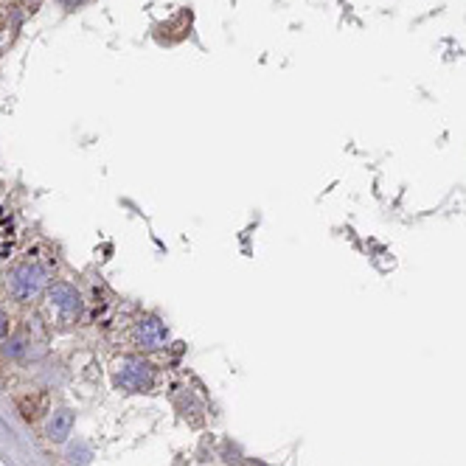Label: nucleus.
I'll use <instances>...</instances> for the list:
<instances>
[{
    "instance_id": "nucleus-1",
    "label": "nucleus",
    "mask_w": 466,
    "mask_h": 466,
    "mask_svg": "<svg viewBox=\"0 0 466 466\" xmlns=\"http://www.w3.org/2000/svg\"><path fill=\"white\" fill-rule=\"evenodd\" d=\"M45 284H48V272H45L37 261H23V264H17V267L9 272V278H6L9 295H12L14 301H20V303H28V301L40 298L43 290H45Z\"/></svg>"
},
{
    "instance_id": "nucleus-2",
    "label": "nucleus",
    "mask_w": 466,
    "mask_h": 466,
    "mask_svg": "<svg viewBox=\"0 0 466 466\" xmlns=\"http://www.w3.org/2000/svg\"><path fill=\"white\" fill-rule=\"evenodd\" d=\"M154 374H152V365L141 357H121L115 365V385L124 393H143L152 391Z\"/></svg>"
},
{
    "instance_id": "nucleus-3",
    "label": "nucleus",
    "mask_w": 466,
    "mask_h": 466,
    "mask_svg": "<svg viewBox=\"0 0 466 466\" xmlns=\"http://www.w3.org/2000/svg\"><path fill=\"white\" fill-rule=\"evenodd\" d=\"M132 340H135V346L154 351V349H163V346H166V340H169V329L163 326V321H161V318H143V321H138V323H135Z\"/></svg>"
},
{
    "instance_id": "nucleus-4",
    "label": "nucleus",
    "mask_w": 466,
    "mask_h": 466,
    "mask_svg": "<svg viewBox=\"0 0 466 466\" xmlns=\"http://www.w3.org/2000/svg\"><path fill=\"white\" fill-rule=\"evenodd\" d=\"M48 298H51V303L59 309V315L65 318V321L79 318V312H82V295H79L76 287H71V284H65V281H56V284L48 290Z\"/></svg>"
},
{
    "instance_id": "nucleus-5",
    "label": "nucleus",
    "mask_w": 466,
    "mask_h": 466,
    "mask_svg": "<svg viewBox=\"0 0 466 466\" xmlns=\"http://www.w3.org/2000/svg\"><path fill=\"white\" fill-rule=\"evenodd\" d=\"M71 430H73V413H71L68 408H62V410H56V413L51 416V421H48V439L56 441V444H62V441H68Z\"/></svg>"
},
{
    "instance_id": "nucleus-6",
    "label": "nucleus",
    "mask_w": 466,
    "mask_h": 466,
    "mask_svg": "<svg viewBox=\"0 0 466 466\" xmlns=\"http://www.w3.org/2000/svg\"><path fill=\"white\" fill-rule=\"evenodd\" d=\"M45 405H48L45 393H40L37 399H20V410H23V416H25L28 421L40 419V416H43V410H45Z\"/></svg>"
},
{
    "instance_id": "nucleus-7",
    "label": "nucleus",
    "mask_w": 466,
    "mask_h": 466,
    "mask_svg": "<svg viewBox=\"0 0 466 466\" xmlns=\"http://www.w3.org/2000/svg\"><path fill=\"white\" fill-rule=\"evenodd\" d=\"M23 351H25V337H23V334L9 337V343H6V354H9V357H20Z\"/></svg>"
},
{
    "instance_id": "nucleus-8",
    "label": "nucleus",
    "mask_w": 466,
    "mask_h": 466,
    "mask_svg": "<svg viewBox=\"0 0 466 466\" xmlns=\"http://www.w3.org/2000/svg\"><path fill=\"white\" fill-rule=\"evenodd\" d=\"M6 331H9V318H6L3 309H0V337H3Z\"/></svg>"
},
{
    "instance_id": "nucleus-9",
    "label": "nucleus",
    "mask_w": 466,
    "mask_h": 466,
    "mask_svg": "<svg viewBox=\"0 0 466 466\" xmlns=\"http://www.w3.org/2000/svg\"><path fill=\"white\" fill-rule=\"evenodd\" d=\"M244 466H267L264 461H256V458H251V461H244Z\"/></svg>"
},
{
    "instance_id": "nucleus-10",
    "label": "nucleus",
    "mask_w": 466,
    "mask_h": 466,
    "mask_svg": "<svg viewBox=\"0 0 466 466\" xmlns=\"http://www.w3.org/2000/svg\"><path fill=\"white\" fill-rule=\"evenodd\" d=\"M59 3H65V6H79L82 0H59Z\"/></svg>"
}]
</instances>
